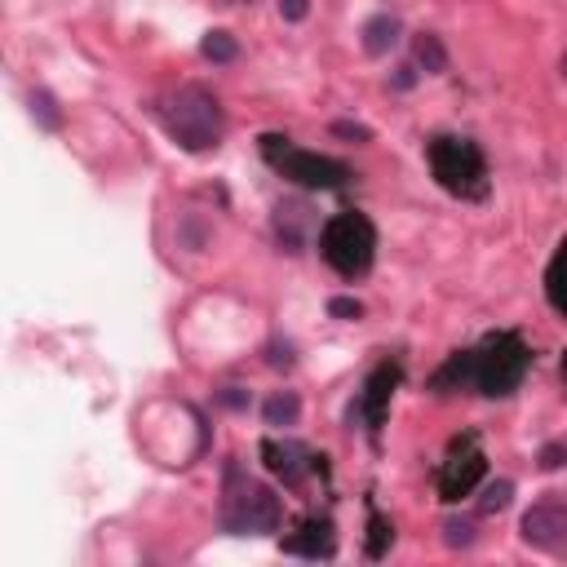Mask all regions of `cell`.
Returning a JSON list of instances; mask_svg holds the SVG:
<instances>
[{"label": "cell", "instance_id": "6da1fadb", "mask_svg": "<svg viewBox=\"0 0 567 567\" xmlns=\"http://www.w3.org/2000/svg\"><path fill=\"white\" fill-rule=\"evenodd\" d=\"M280 497H275L266 483H257L253 474H244L235 461H226L222 470V505H218V523L231 536H262L280 528Z\"/></svg>", "mask_w": 567, "mask_h": 567}, {"label": "cell", "instance_id": "7a4b0ae2", "mask_svg": "<svg viewBox=\"0 0 567 567\" xmlns=\"http://www.w3.org/2000/svg\"><path fill=\"white\" fill-rule=\"evenodd\" d=\"M160 120L169 129V138L178 142L182 151L200 156V151H213L222 142L226 116H222V102L200 85H182L178 94H169L160 102Z\"/></svg>", "mask_w": 567, "mask_h": 567}, {"label": "cell", "instance_id": "3957f363", "mask_svg": "<svg viewBox=\"0 0 567 567\" xmlns=\"http://www.w3.org/2000/svg\"><path fill=\"white\" fill-rule=\"evenodd\" d=\"M528 364H532L528 342L519 333H510V328H501V333H488L470 350V386L488 399H505L528 377Z\"/></svg>", "mask_w": 567, "mask_h": 567}, {"label": "cell", "instance_id": "277c9868", "mask_svg": "<svg viewBox=\"0 0 567 567\" xmlns=\"http://www.w3.org/2000/svg\"><path fill=\"white\" fill-rule=\"evenodd\" d=\"M426 164L435 173V182L457 200H488L492 182H488V160H483L479 142L470 138H452V133H439V138L426 142Z\"/></svg>", "mask_w": 567, "mask_h": 567}, {"label": "cell", "instance_id": "5b68a950", "mask_svg": "<svg viewBox=\"0 0 567 567\" xmlns=\"http://www.w3.org/2000/svg\"><path fill=\"white\" fill-rule=\"evenodd\" d=\"M262 156L271 164L280 178H288L293 187H306V191H342L350 182V169L333 156H319V151H306V147H293L280 133H262Z\"/></svg>", "mask_w": 567, "mask_h": 567}, {"label": "cell", "instance_id": "8992f818", "mask_svg": "<svg viewBox=\"0 0 567 567\" xmlns=\"http://www.w3.org/2000/svg\"><path fill=\"white\" fill-rule=\"evenodd\" d=\"M319 257H324L337 275L359 280V275L373 271L377 226L368 222L364 213H337V218H328L324 231H319Z\"/></svg>", "mask_w": 567, "mask_h": 567}, {"label": "cell", "instance_id": "52a82bcc", "mask_svg": "<svg viewBox=\"0 0 567 567\" xmlns=\"http://www.w3.org/2000/svg\"><path fill=\"white\" fill-rule=\"evenodd\" d=\"M483 474H488V457L479 452L474 435L452 439L448 457H443V466H439V501H461V497H470V492L483 483Z\"/></svg>", "mask_w": 567, "mask_h": 567}, {"label": "cell", "instance_id": "ba28073f", "mask_svg": "<svg viewBox=\"0 0 567 567\" xmlns=\"http://www.w3.org/2000/svg\"><path fill=\"white\" fill-rule=\"evenodd\" d=\"M519 536L541 554H567V492H550L523 514Z\"/></svg>", "mask_w": 567, "mask_h": 567}, {"label": "cell", "instance_id": "9c48e42d", "mask_svg": "<svg viewBox=\"0 0 567 567\" xmlns=\"http://www.w3.org/2000/svg\"><path fill=\"white\" fill-rule=\"evenodd\" d=\"M399 364H377L373 373H368L364 381V395L350 404V421H364L368 426V435H381V426H386V412H390V399H395V390H399Z\"/></svg>", "mask_w": 567, "mask_h": 567}, {"label": "cell", "instance_id": "30bf717a", "mask_svg": "<svg viewBox=\"0 0 567 567\" xmlns=\"http://www.w3.org/2000/svg\"><path fill=\"white\" fill-rule=\"evenodd\" d=\"M262 461L275 479H284V488H297L311 470H319V457L297 439H262Z\"/></svg>", "mask_w": 567, "mask_h": 567}, {"label": "cell", "instance_id": "8fae6325", "mask_svg": "<svg viewBox=\"0 0 567 567\" xmlns=\"http://www.w3.org/2000/svg\"><path fill=\"white\" fill-rule=\"evenodd\" d=\"M284 550L288 554H302V559H333L337 554V536H333V523L311 514V519L297 523L293 536H284Z\"/></svg>", "mask_w": 567, "mask_h": 567}, {"label": "cell", "instance_id": "7c38bea8", "mask_svg": "<svg viewBox=\"0 0 567 567\" xmlns=\"http://www.w3.org/2000/svg\"><path fill=\"white\" fill-rule=\"evenodd\" d=\"M399 18L395 14H373L364 23V32H359V45H364V54L368 58H381V54H390V49L399 45Z\"/></svg>", "mask_w": 567, "mask_h": 567}, {"label": "cell", "instance_id": "4fadbf2b", "mask_svg": "<svg viewBox=\"0 0 567 567\" xmlns=\"http://www.w3.org/2000/svg\"><path fill=\"white\" fill-rule=\"evenodd\" d=\"M306 226H311V209H306L302 200H288V204L275 209V231H280L288 253H302V231Z\"/></svg>", "mask_w": 567, "mask_h": 567}, {"label": "cell", "instance_id": "5bb4252c", "mask_svg": "<svg viewBox=\"0 0 567 567\" xmlns=\"http://www.w3.org/2000/svg\"><path fill=\"white\" fill-rule=\"evenodd\" d=\"M545 297H550L554 311L567 315V235H563L559 249H554L550 266H545Z\"/></svg>", "mask_w": 567, "mask_h": 567}, {"label": "cell", "instance_id": "9a60e30c", "mask_svg": "<svg viewBox=\"0 0 567 567\" xmlns=\"http://www.w3.org/2000/svg\"><path fill=\"white\" fill-rule=\"evenodd\" d=\"M461 386H470V350H457V355L430 377V390H435V395H452V390H461Z\"/></svg>", "mask_w": 567, "mask_h": 567}, {"label": "cell", "instance_id": "2e32d148", "mask_svg": "<svg viewBox=\"0 0 567 567\" xmlns=\"http://www.w3.org/2000/svg\"><path fill=\"white\" fill-rule=\"evenodd\" d=\"M412 54H417V67H426V76H443V71H448V49H443L439 36L421 32L412 40Z\"/></svg>", "mask_w": 567, "mask_h": 567}, {"label": "cell", "instance_id": "e0dca14e", "mask_svg": "<svg viewBox=\"0 0 567 567\" xmlns=\"http://www.w3.org/2000/svg\"><path fill=\"white\" fill-rule=\"evenodd\" d=\"M262 417H266V426H297V417H302V399H297L293 390H280V395L266 399Z\"/></svg>", "mask_w": 567, "mask_h": 567}, {"label": "cell", "instance_id": "ac0fdd59", "mask_svg": "<svg viewBox=\"0 0 567 567\" xmlns=\"http://www.w3.org/2000/svg\"><path fill=\"white\" fill-rule=\"evenodd\" d=\"M390 541H395L390 519H386V514H377V510H368V545H364V554H368V559H386Z\"/></svg>", "mask_w": 567, "mask_h": 567}, {"label": "cell", "instance_id": "d6986e66", "mask_svg": "<svg viewBox=\"0 0 567 567\" xmlns=\"http://www.w3.org/2000/svg\"><path fill=\"white\" fill-rule=\"evenodd\" d=\"M200 54L209 58V63H235V58H240V45H235L231 32H209L200 40Z\"/></svg>", "mask_w": 567, "mask_h": 567}, {"label": "cell", "instance_id": "ffe728a7", "mask_svg": "<svg viewBox=\"0 0 567 567\" xmlns=\"http://www.w3.org/2000/svg\"><path fill=\"white\" fill-rule=\"evenodd\" d=\"M27 107H32V116H36L45 129H63V111H58L54 94H45V89H36V94L27 98Z\"/></svg>", "mask_w": 567, "mask_h": 567}, {"label": "cell", "instance_id": "44dd1931", "mask_svg": "<svg viewBox=\"0 0 567 567\" xmlns=\"http://www.w3.org/2000/svg\"><path fill=\"white\" fill-rule=\"evenodd\" d=\"M510 497H514V483H510V479H497V483H488V488H483L479 510H483V514H497V510H505V505H510Z\"/></svg>", "mask_w": 567, "mask_h": 567}, {"label": "cell", "instance_id": "7402d4cb", "mask_svg": "<svg viewBox=\"0 0 567 567\" xmlns=\"http://www.w3.org/2000/svg\"><path fill=\"white\" fill-rule=\"evenodd\" d=\"M443 541H448L452 550H470L474 545V523L470 519H448L443 523Z\"/></svg>", "mask_w": 567, "mask_h": 567}, {"label": "cell", "instance_id": "603a6c76", "mask_svg": "<svg viewBox=\"0 0 567 567\" xmlns=\"http://www.w3.org/2000/svg\"><path fill=\"white\" fill-rule=\"evenodd\" d=\"M333 133H337V138H350V142H368V138H373V129L355 125V120H333Z\"/></svg>", "mask_w": 567, "mask_h": 567}, {"label": "cell", "instance_id": "cb8c5ba5", "mask_svg": "<svg viewBox=\"0 0 567 567\" xmlns=\"http://www.w3.org/2000/svg\"><path fill=\"white\" fill-rule=\"evenodd\" d=\"M328 315L333 319H359L364 315V306H359L355 297H333V302H328Z\"/></svg>", "mask_w": 567, "mask_h": 567}, {"label": "cell", "instance_id": "d4e9b609", "mask_svg": "<svg viewBox=\"0 0 567 567\" xmlns=\"http://www.w3.org/2000/svg\"><path fill=\"white\" fill-rule=\"evenodd\" d=\"M559 466H567V448L563 443H545L541 448V470H559Z\"/></svg>", "mask_w": 567, "mask_h": 567}, {"label": "cell", "instance_id": "484cf974", "mask_svg": "<svg viewBox=\"0 0 567 567\" xmlns=\"http://www.w3.org/2000/svg\"><path fill=\"white\" fill-rule=\"evenodd\" d=\"M218 404H222V408H249V390L226 386V390H218Z\"/></svg>", "mask_w": 567, "mask_h": 567}, {"label": "cell", "instance_id": "4316f807", "mask_svg": "<svg viewBox=\"0 0 567 567\" xmlns=\"http://www.w3.org/2000/svg\"><path fill=\"white\" fill-rule=\"evenodd\" d=\"M280 14L288 23H302V18L311 14V0H280Z\"/></svg>", "mask_w": 567, "mask_h": 567}, {"label": "cell", "instance_id": "83f0119b", "mask_svg": "<svg viewBox=\"0 0 567 567\" xmlns=\"http://www.w3.org/2000/svg\"><path fill=\"white\" fill-rule=\"evenodd\" d=\"M417 76H421V71L412 67V63H404L395 76H390V89H412V85H417Z\"/></svg>", "mask_w": 567, "mask_h": 567}, {"label": "cell", "instance_id": "f1b7e54d", "mask_svg": "<svg viewBox=\"0 0 567 567\" xmlns=\"http://www.w3.org/2000/svg\"><path fill=\"white\" fill-rule=\"evenodd\" d=\"M271 364H275V368H293V346H280V342H275V346H271Z\"/></svg>", "mask_w": 567, "mask_h": 567}, {"label": "cell", "instance_id": "f546056e", "mask_svg": "<svg viewBox=\"0 0 567 567\" xmlns=\"http://www.w3.org/2000/svg\"><path fill=\"white\" fill-rule=\"evenodd\" d=\"M559 71H563V80H567V49H563V58H559Z\"/></svg>", "mask_w": 567, "mask_h": 567}, {"label": "cell", "instance_id": "4dcf8cb0", "mask_svg": "<svg viewBox=\"0 0 567 567\" xmlns=\"http://www.w3.org/2000/svg\"><path fill=\"white\" fill-rule=\"evenodd\" d=\"M563 386H567V350H563Z\"/></svg>", "mask_w": 567, "mask_h": 567}]
</instances>
